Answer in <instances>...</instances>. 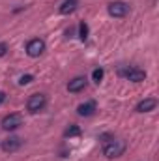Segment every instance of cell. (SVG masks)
<instances>
[{
  "label": "cell",
  "mask_w": 159,
  "mask_h": 161,
  "mask_svg": "<svg viewBox=\"0 0 159 161\" xmlns=\"http://www.w3.org/2000/svg\"><path fill=\"white\" fill-rule=\"evenodd\" d=\"M88 32H90V30H88V25L82 21V23L79 25V38L82 41H86V40H88Z\"/></svg>",
  "instance_id": "obj_13"
},
{
  "label": "cell",
  "mask_w": 159,
  "mask_h": 161,
  "mask_svg": "<svg viewBox=\"0 0 159 161\" xmlns=\"http://www.w3.org/2000/svg\"><path fill=\"white\" fill-rule=\"evenodd\" d=\"M125 148H127L125 141H122V139H111V141L105 142V146H103V154H105L109 159H114V158L123 156Z\"/></svg>",
  "instance_id": "obj_1"
},
{
  "label": "cell",
  "mask_w": 159,
  "mask_h": 161,
  "mask_svg": "<svg viewBox=\"0 0 159 161\" xmlns=\"http://www.w3.org/2000/svg\"><path fill=\"white\" fill-rule=\"evenodd\" d=\"M4 101H6V92H2V90H0V105H2Z\"/></svg>",
  "instance_id": "obj_17"
},
{
  "label": "cell",
  "mask_w": 159,
  "mask_h": 161,
  "mask_svg": "<svg viewBox=\"0 0 159 161\" xmlns=\"http://www.w3.org/2000/svg\"><path fill=\"white\" fill-rule=\"evenodd\" d=\"M156 107H157V99H156V97H146V99H142V101L137 103L135 111H137V113H150V111H154Z\"/></svg>",
  "instance_id": "obj_9"
},
{
  "label": "cell",
  "mask_w": 159,
  "mask_h": 161,
  "mask_svg": "<svg viewBox=\"0 0 159 161\" xmlns=\"http://www.w3.org/2000/svg\"><path fill=\"white\" fill-rule=\"evenodd\" d=\"M105 77V71H103V68H96L94 71H92V80L96 82V84H99L101 80Z\"/></svg>",
  "instance_id": "obj_12"
},
{
  "label": "cell",
  "mask_w": 159,
  "mask_h": 161,
  "mask_svg": "<svg viewBox=\"0 0 159 161\" xmlns=\"http://www.w3.org/2000/svg\"><path fill=\"white\" fill-rule=\"evenodd\" d=\"M6 54H8V45L6 43H0V58L6 56Z\"/></svg>",
  "instance_id": "obj_16"
},
{
  "label": "cell",
  "mask_w": 159,
  "mask_h": 161,
  "mask_svg": "<svg viewBox=\"0 0 159 161\" xmlns=\"http://www.w3.org/2000/svg\"><path fill=\"white\" fill-rule=\"evenodd\" d=\"M86 84H88V79L82 77V75H79V77H75V79H71L68 82V90H69L71 94H77V92H80V90L86 88Z\"/></svg>",
  "instance_id": "obj_8"
},
{
  "label": "cell",
  "mask_w": 159,
  "mask_h": 161,
  "mask_svg": "<svg viewBox=\"0 0 159 161\" xmlns=\"http://www.w3.org/2000/svg\"><path fill=\"white\" fill-rule=\"evenodd\" d=\"M107 11H109L111 17L122 19V17H125V15L129 13V6H127L125 2H122V0H114V2H111V4L107 6Z\"/></svg>",
  "instance_id": "obj_3"
},
{
  "label": "cell",
  "mask_w": 159,
  "mask_h": 161,
  "mask_svg": "<svg viewBox=\"0 0 159 161\" xmlns=\"http://www.w3.org/2000/svg\"><path fill=\"white\" fill-rule=\"evenodd\" d=\"M45 105H47V96H45V94H32V96L28 97V101H26V109H28V113H32V114L41 113V111L45 109Z\"/></svg>",
  "instance_id": "obj_2"
},
{
  "label": "cell",
  "mask_w": 159,
  "mask_h": 161,
  "mask_svg": "<svg viewBox=\"0 0 159 161\" xmlns=\"http://www.w3.org/2000/svg\"><path fill=\"white\" fill-rule=\"evenodd\" d=\"M77 6H79V2H77V0H64V2L60 4L58 11H60L62 15H69V13H73V11L77 9Z\"/></svg>",
  "instance_id": "obj_11"
},
{
  "label": "cell",
  "mask_w": 159,
  "mask_h": 161,
  "mask_svg": "<svg viewBox=\"0 0 159 161\" xmlns=\"http://www.w3.org/2000/svg\"><path fill=\"white\" fill-rule=\"evenodd\" d=\"M120 75H123L125 79L131 80V82H142V80L146 79V71L140 69V68H127V69H122Z\"/></svg>",
  "instance_id": "obj_6"
},
{
  "label": "cell",
  "mask_w": 159,
  "mask_h": 161,
  "mask_svg": "<svg viewBox=\"0 0 159 161\" xmlns=\"http://www.w3.org/2000/svg\"><path fill=\"white\" fill-rule=\"evenodd\" d=\"M0 125H2L4 131H15V129H19L23 125V116L17 114V113H11V114H8V116L2 118Z\"/></svg>",
  "instance_id": "obj_4"
},
{
  "label": "cell",
  "mask_w": 159,
  "mask_h": 161,
  "mask_svg": "<svg viewBox=\"0 0 159 161\" xmlns=\"http://www.w3.org/2000/svg\"><path fill=\"white\" fill-rule=\"evenodd\" d=\"M96 113V103L94 101H86V103H80L77 107V114L79 116H92Z\"/></svg>",
  "instance_id": "obj_10"
},
{
  "label": "cell",
  "mask_w": 159,
  "mask_h": 161,
  "mask_svg": "<svg viewBox=\"0 0 159 161\" xmlns=\"http://www.w3.org/2000/svg\"><path fill=\"white\" fill-rule=\"evenodd\" d=\"M21 144H23V141L19 137H8V139L2 141V150L6 154H13V152H17L21 148Z\"/></svg>",
  "instance_id": "obj_7"
},
{
  "label": "cell",
  "mask_w": 159,
  "mask_h": 161,
  "mask_svg": "<svg viewBox=\"0 0 159 161\" xmlns=\"http://www.w3.org/2000/svg\"><path fill=\"white\" fill-rule=\"evenodd\" d=\"M43 51H45V41L40 40V38H34V40H30L26 43V54L30 56V58H38L43 54Z\"/></svg>",
  "instance_id": "obj_5"
},
{
  "label": "cell",
  "mask_w": 159,
  "mask_h": 161,
  "mask_svg": "<svg viewBox=\"0 0 159 161\" xmlns=\"http://www.w3.org/2000/svg\"><path fill=\"white\" fill-rule=\"evenodd\" d=\"M32 80H34V75L26 73V75H21V79H19V84H21V86H25V84H30Z\"/></svg>",
  "instance_id": "obj_15"
},
{
  "label": "cell",
  "mask_w": 159,
  "mask_h": 161,
  "mask_svg": "<svg viewBox=\"0 0 159 161\" xmlns=\"http://www.w3.org/2000/svg\"><path fill=\"white\" fill-rule=\"evenodd\" d=\"M64 135H66V137H79V135H80V127L73 124V125H69V127L66 129V133H64Z\"/></svg>",
  "instance_id": "obj_14"
}]
</instances>
